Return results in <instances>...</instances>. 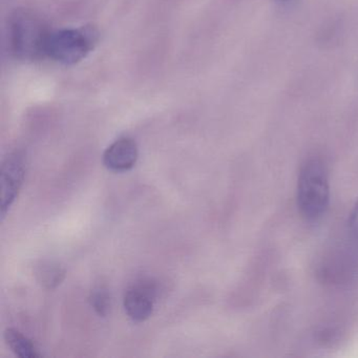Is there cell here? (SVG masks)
<instances>
[{"instance_id":"cell-3","label":"cell","mask_w":358,"mask_h":358,"mask_svg":"<svg viewBox=\"0 0 358 358\" xmlns=\"http://www.w3.org/2000/svg\"><path fill=\"white\" fill-rule=\"evenodd\" d=\"M97 43V32L85 27L62 29L50 32L45 45V55L58 64L74 66L91 53Z\"/></svg>"},{"instance_id":"cell-1","label":"cell","mask_w":358,"mask_h":358,"mask_svg":"<svg viewBox=\"0 0 358 358\" xmlns=\"http://www.w3.org/2000/svg\"><path fill=\"white\" fill-rule=\"evenodd\" d=\"M330 203V185L326 165L320 159L305 161L297 180V206L309 221L320 219Z\"/></svg>"},{"instance_id":"cell-4","label":"cell","mask_w":358,"mask_h":358,"mask_svg":"<svg viewBox=\"0 0 358 358\" xmlns=\"http://www.w3.org/2000/svg\"><path fill=\"white\" fill-rule=\"evenodd\" d=\"M26 177V157L22 152L8 155L1 165V221L20 196Z\"/></svg>"},{"instance_id":"cell-10","label":"cell","mask_w":358,"mask_h":358,"mask_svg":"<svg viewBox=\"0 0 358 358\" xmlns=\"http://www.w3.org/2000/svg\"><path fill=\"white\" fill-rule=\"evenodd\" d=\"M350 231L353 234L354 238L358 240V199L352 209L351 215L349 220Z\"/></svg>"},{"instance_id":"cell-7","label":"cell","mask_w":358,"mask_h":358,"mask_svg":"<svg viewBox=\"0 0 358 358\" xmlns=\"http://www.w3.org/2000/svg\"><path fill=\"white\" fill-rule=\"evenodd\" d=\"M34 275L43 288L53 290L64 282L66 269L55 262L43 261L35 266Z\"/></svg>"},{"instance_id":"cell-5","label":"cell","mask_w":358,"mask_h":358,"mask_svg":"<svg viewBox=\"0 0 358 358\" xmlns=\"http://www.w3.org/2000/svg\"><path fill=\"white\" fill-rule=\"evenodd\" d=\"M157 293L158 289L152 280L142 278L131 284L123 297V306L129 317L137 322L148 320L154 312Z\"/></svg>"},{"instance_id":"cell-2","label":"cell","mask_w":358,"mask_h":358,"mask_svg":"<svg viewBox=\"0 0 358 358\" xmlns=\"http://www.w3.org/2000/svg\"><path fill=\"white\" fill-rule=\"evenodd\" d=\"M50 32L45 22L32 11L16 10L9 22L12 53L22 62H34L45 55Z\"/></svg>"},{"instance_id":"cell-8","label":"cell","mask_w":358,"mask_h":358,"mask_svg":"<svg viewBox=\"0 0 358 358\" xmlns=\"http://www.w3.org/2000/svg\"><path fill=\"white\" fill-rule=\"evenodd\" d=\"M8 347L15 355L22 358H39L41 354L29 337L16 329L9 328L3 333Z\"/></svg>"},{"instance_id":"cell-11","label":"cell","mask_w":358,"mask_h":358,"mask_svg":"<svg viewBox=\"0 0 358 358\" xmlns=\"http://www.w3.org/2000/svg\"><path fill=\"white\" fill-rule=\"evenodd\" d=\"M278 1H282V3H285V1H289V0H278Z\"/></svg>"},{"instance_id":"cell-9","label":"cell","mask_w":358,"mask_h":358,"mask_svg":"<svg viewBox=\"0 0 358 358\" xmlns=\"http://www.w3.org/2000/svg\"><path fill=\"white\" fill-rule=\"evenodd\" d=\"M90 303L98 315L106 317L110 309V295L108 289L103 286L93 289L90 295Z\"/></svg>"},{"instance_id":"cell-6","label":"cell","mask_w":358,"mask_h":358,"mask_svg":"<svg viewBox=\"0 0 358 358\" xmlns=\"http://www.w3.org/2000/svg\"><path fill=\"white\" fill-rule=\"evenodd\" d=\"M139 157L137 143L131 138H120L108 146L103 154L106 169L116 173H124L135 166Z\"/></svg>"}]
</instances>
